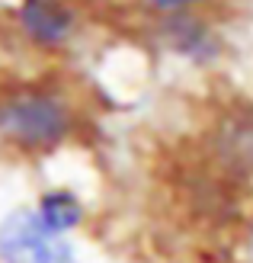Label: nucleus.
<instances>
[{
  "mask_svg": "<svg viewBox=\"0 0 253 263\" xmlns=\"http://www.w3.org/2000/svg\"><path fill=\"white\" fill-rule=\"evenodd\" d=\"M0 263H84L77 238L51 228L32 209L16 202L0 215Z\"/></svg>",
  "mask_w": 253,
  "mask_h": 263,
  "instance_id": "5",
  "label": "nucleus"
},
{
  "mask_svg": "<svg viewBox=\"0 0 253 263\" xmlns=\"http://www.w3.org/2000/svg\"><path fill=\"white\" fill-rule=\"evenodd\" d=\"M199 167L237 193L253 183V103H224L211 116Z\"/></svg>",
  "mask_w": 253,
  "mask_h": 263,
  "instance_id": "4",
  "label": "nucleus"
},
{
  "mask_svg": "<svg viewBox=\"0 0 253 263\" xmlns=\"http://www.w3.org/2000/svg\"><path fill=\"white\" fill-rule=\"evenodd\" d=\"M141 16L148 13H186V10H221L224 0H135Z\"/></svg>",
  "mask_w": 253,
  "mask_h": 263,
  "instance_id": "7",
  "label": "nucleus"
},
{
  "mask_svg": "<svg viewBox=\"0 0 253 263\" xmlns=\"http://www.w3.org/2000/svg\"><path fill=\"white\" fill-rule=\"evenodd\" d=\"M90 16L81 0H13L7 32L38 68H58L87 39Z\"/></svg>",
  "mask_w": 253,
  "mask_h": 263,
  "instance_id": "2",
  "label": "nucleus"
},
{
  "mask_svg": "<svg viewBox=\"0 0 253 263\" xmlns=\"http://www.w3.org/2000/svg\"><path fill=\"white\" fill-rule=\"evenodd\" d=\"M29 202L51 228L71 234V238H77L90 225V202L71 183H48V186L32 193Z\"/></svg>",
  "mask_w": 253,
  "mask_h": 263,
  "instance_id": "6",
  "label": "nucleus"
},
{
  "mask_svg": "<svg viewBox=\"0 0 253 263\" xmlns=\"http://www.w3.org/2000/svg\"><path fill=\"white\" fill-rule=\"evenodd\" d=\"M90 100L61 68L0 77V157L48 161L81 144L90 132Z\"/></svg>",
  "mask_w": 253,
  "mask_h": 263,
  "instance_id": "1",
  "label": "nucleus"
},
{
  "mask_svg": "<svg viewBox=\"0 0 253 263\" xmlns=\"http://www.w3.org/2000/svg\"><path fill=\"white\" fill-rule=\"evenodd\" d=\"M141 35L154 55L196 74L221 68L231 51V35L218 10L148 13L141 16Z\"/></svg>",
  "mask_w": 253,
  "mask_h": 263,
  "instance_id": "3",
  "label": "nucleus"
}]
</instances>
